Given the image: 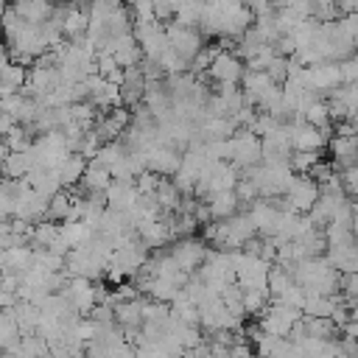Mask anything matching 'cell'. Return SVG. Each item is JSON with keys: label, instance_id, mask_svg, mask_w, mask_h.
<instances>
[{"label": "cell", "instance_id": "obj_29", "mask_svg": "<svg viewBox=\"0 0 358 358\" xmlns=\"http://www.w3.org/2000/svg\"><path fill=\"white\" fill-rule=\"evenodd\" d=\"M59 3H70V0H59Z\"/></svg>", "mask_w": 358, "mask_h": 358}, {"label": "cell", "instance_id": "obj_22", "mask_svg": "<svg viewBox=\"0 0 358 358\" xmlns=\"http://www.w3.org/2000/svg\"><path fill=\"white\" fill-rule=\"evenodd\" d=\"M129 6H131V8H129V17H131L134 22H151V20H157L151 0H134V3H129Z\"/></svg>", "mask_w": 358, "mask_h": 358}, {"label": "cell", "instance_id": "obj_9", "mask_svg": "<svg viewBox=\"0 0 358 358\" xmlns=\"http://www.w3.org/2000/svg\"><path fill=\"white\" fill-rule=\"evenodd\" d=\"M201 201H204V207H207V213H210V221H224V218L235 215V213H238V207H241L232 190H218V193H207V196H204Z\"/></svg>", "mask_w": 358, "mask_h": 358}, {"label": "cell", "instance_id": "obj_16", "mask_svg": "<svg viewBox=\"0 0 358 358\" xmlns=\"http://www.w3.org/2000/svg\"><path fill=\"white\" fill-rule=\"evenodd\" d=\"M28 171H31L28 148H25V151H8V154L0 159V176H6V179H22Z\"/></svg>", "mask_w": 358, "mask_h": 358}, {"label": "cell", "instance_id": "obj_14", "mask_svg": "<svg viewBox=\"0 0 358 358\" xmlns=\"http://www.w3.org/2000/svg\"><path fill=\"white\" fill-rule=\"evenodd\" d=\"M11 8L25 22H45L53 14V3L50 0H11Z\"/></svg>", "mask_w": 358, "mask_h": 358}, {"label": "cell", "instance_id": "obj_24", "mask_svg": "<svg viewBox=\"0 0 358 358\" xmlns=\"http://www.w3.org/2000/svg\"><path fill=\"white\" fill-rule=\"evenodd\" d=\"M285 73H288V59H285V56H274V59L266 64V76H268L274 84H282V81H285Z\"/></svg>", "mask_w": 358, "mask_h": 358}, {"label": "cell", "instance_id": "obj_20", "mask_svg": "<svg viewBox=\"0 0 358 358\" xmlns=\"http://www.w3.org/2000/svg\"><path fill=\"white\" fill-rule=\"evenodd\" d=\"M157 64H159V70L168 73V76H176V73H185V70H187V62H185L179 53H173L171 48L157 59Z\"/></svg>", "mask_w": 358, "mask_h": 358}, {"label": "cell", "instance_id": "obj_3", "mask_svg": "<svg viewBox=\"0 0 358 358\" xmlns=\"http://www.w3.org/2000/svg\"><path fill=\"white\" fill-rule=\"evenodd\" d=\"M165 36H168V48H171L173 53H179L187 64H190V59L199 53V48L204 45V34H201L199 28H187V25L173 22V20L165 25Z\"/></svg>", "mask_w": 358, "mask_h": 358}, {"label": "cell", "instance_id": "obj_18", "mask_svg": "<svg viewBox=\"0 0 358 358\" xmlns=\"http://www.w3.org/2000/svg\"><path fill=\"white\" fill-rule=\"evenodd\" d=\"M302 120L305 123H310V126H316V129H330V109H327V103L322 101V98H316L305 112H302Z\"/></svg>", "mask_w": 358, "mask_h": 358}, {"label": "cell", "instance_id": "obj_15", "mask_svg": "<svg viewBox=\"0 0 358 358\" xmlns=\"http://www.w3.org/2000/svg\"><path fill=\"white\" fill-rule=\"evenodd\" d=\"M78 182H81V187H84L87 193H103V190L109 187V182H112V173H109L106 168H101L98 162L90 159Z\"/></svg>", "mask_w": 358, "mask_h": 358}, {"label": "cell", "instance_id": "obj_13", "mask_svg": "<svg viewBox=\"0 0 358 358\" xmlns=\"http://www.w3.org/2000/svg\"><path fill=\"white\" fill-rule=\"evenodd\" d=\"M84 168H87V159L78 151H70L53 171H56L59 182H62V187H76L78 179H81V173H84Z\"/></svg>", "mask_w": 358, "mask_h": 358}, {"label": "cell", "instance_id": "obj_28", "mask_svg": "<svg viewBox=\"0 0 358 358\" xmlns=\"http://www.w3.org/2000/svg\"><path fill=\"white\" fill-rule=\"evenodd\" d=\"M6 271V249H0V274Z\"/></svg>", "mask_w": 358, "mask_h": 358}, {"label": "cell", "instance_id": "obj_7", "mask_svg": "<svg viewBox=\"0 0 358 358\" xmlns=\"http://www.w3.org/2000/svg\"><path fill=\"white\" fill-rule=\"evenodd\" d=\"M143 90H145V76L140 70V64L123 67V76L117 81V95L123 106H137L143 101Z\"/></svg>", "mask_w": 358, "mask_h": 358}, {"label": "cell", "instance_id": "obj_23", "mask_svg": "<svg viewBox=\"0 0 358 358\" xmlns=\"http://www.w3.org/2000/svg\"><path fill=\"white\" fill-rule=\"evenodd\" d=\"M215 53H218V48H207V45H201V48H199V53L190 59V64H187V67H193V73H201V70H207V67H210V62L215 59Z\"/></svg>", "mask_w": 358, "mask_h": 358}, {"label": "cell", "instance_id": "obj_4", "mask_svg": "<svg viewBox=\"0 0 358 358\" xmlns=\"http://www.w3.org/2000/svg\"><path fill=\"white\" fill-rule=\"evenodd\" d=\"M316 199H319V182H313L308 173H294V182L282 193L285 207L294 213H308Z\"/></svg>", "mask_w": 358, "mask_h": 358}, {"label": "cell", "instance_id": "obj_26", "mask_svg": "<svg viewBox=\"0 0 358 358\" xmlns=\"http://www.w3.org/2000/svg\"><path fill=\"white\" fill-rule=\"evenodd\" d=\"M241 3H243V8H249V11H252V17L274 11V0H241Z\"/></svg>", "mask_w": 358, "mask_h": 358}, {"label": "cell", "instance_id": "obj_8", "mask_svg": "<svg viewBox=\"0 0 358 358\" xmlns=\"http://www.w3.org/2000/svg\"><path fill=\"white\" fill-rule=\"evenodd\" d=\"M101 53H109L120 67H131V64H137V62L143 59L140 45H137V39L131 36V31L123 34V36H117V39H112V42L106 45V50H101Z\"/></svg>", "mask_w": 358, "mask_h": 358}, {"label": "cell", "instance_id": "obj_17", "mask_svg": "<svg viewBox=\"0 0 358 358\" xmlns=\"http://www.w3.org/2000/svg\"><path fill=\"white\" fill-rule=\"evenodd\" d=\"M201 11H204V0H179V6L173 11V22L187 25V28H199Z\"/></svg>", "mask_w": 358, "mask_h": 358}, {"label": "cell", "instance_id": "obj_6", "mask_svg": "<svg viewBox=\"0 0 358 358\" xmlns=\"http://www.w3.org/2000/svg\"><path fill=\"white\" fill-rule=\"evenodd\" d=\"M168 252H171V257L179 263V268H182V271L193 274V271L201 266V260H204V255H207V246H204L199 238L185 235V238H179Z\"/></svg>", "mask_w": 358, "mask_h": 358}, {"label": "cell", "instance_id": "obj_25", "mask_svg": "<svg viewBox=\"0 0 358 358\" xmlns=\"http://www.w3.org/2000/svg\"><path fill=\"white\" fill-rule=\"evenodd\" d=\"M338 76H341V84H355V76H358V62L350 56V59H341L338 62Z\"/></svg>", "mask_w": 358, "mask_h": 358}, {"label": "cell", "instance_id": "obj_27", "mask_svg": "<svg viewBox=\"0 0 358 358\" xmlns=\"http://www.w3.org/2000/svg\"><path fill=\"white\" fill-rule=\"evenodd\" d=\"M333 8H336V14H355L358 0H333Z\"/></svg>", "mask_w": 358, "mask_h": 358}, {"label": "cell", "instance_id": "obj_11", "mask_svg": "<svg viewBox=\"0 0 358 358\" xmlns=\"http://www.w3.org/2000/svg\"><path fill=\"white\" fill-rule=\"evenodd\" d=\"M22 179H25L28 187H34L36 193H42L45 199H50V196H56L62 190V182H59V176H56L53 168H31Z\"/></svg>", "mask_w": 358, "mask_h": 358}, {"label": "cell", "instance_id": "obj_21", "mask_svg": "<svg viewBox=\"0 0 358 358\" xmlns=\"http://www.w3.org/2000/svg\"><path fill=\"white\" fill-rule=\"evenodd\" d=\"M120 6H123V0H90L87 3V20H101Z\"/></svg>", "mask_w": 358, "mask_h": 358}, {"label": "cell", "instance_id": "obj_2", "mask_svg": "<svg viewBox=\"0 0 358 358\" xmlns=\"http://www.w3.org/2000/svg\"><path fill=\"white\" fill-rule=\"evenodd\" d=\"M229 154H227V162H232L238 171H246L252 165L260 162V137L249 129H238L229 140Z\"/></svg>", "mask_w": 358, "mask_h": 358}, {"label": "cell", "instance_id": "obj_19", "mask_svg": "<svg viewBox=\"0 0 358 358\" xmlns=\"http://www.w3.org/2000/svg\"><path fill=\"white\" fill-rule=\"evenodd\" d=\"M0 137L6 140V148H8V151H25V148L31 145V140H34V137H31V129L22 126V123H14V126H11L6 134H0Z\"/></svg>", "mask_w": 358, "mask_h": 358}, {"label": "cell", "instance_id": "obj_10", "mask_svg": "<svg viewBox=\"0 0 358 358\" xmlns=\"http://www.w3.org/2000/svg\"><path fill=\"white\" fill-rule=\"evenodd\" d=\"M324 145H327L330 154H333V162H330V165H333L336 171L355 165V134H336V137L327 140Z\"/></svg>", "mask_w": 358, "mask_h": 358}, {"label": "cell", "instance_id": "obj_12", "mask_svg": "<svg viewBox=\"0 0 358 358\" xmlns=\"http://www.w3.org/2000/svg\"><path fill=\"white\" fill-rule=\"evenodd\" d=\"M112 313H115V322L123 327V330H129V333H134L140 324H143V299H123V302H115L112 305Z\"/></svg>", "mask_w": 358, "mask_h": 358}, {"label": "cell", "instance_id": "obj_1", "mask_svg": "<svg viewBox=\"0 0 358 358\" xmlns=\"http://www.w3.org/2000/svg\"><path fill=\"white\" fill-rule=\"evenodd\" d=\"M252 25V11L243 8L241 0H204V11L199 20V31L204 36L238 39Z\"/></svg>", "mask_w": 358, "mask_h": 358}, {"label": "cell", "instance_id": "obj_5", "mask_svg": "<svg viewBox=\"0 0 358 358\" xmlns=\"http://www.w3.org/2000/svg\"><path fill=\"white\" fill-rule=\"evenodd\" d=\"M243 59H238L229 48H218V53H215V59L210 62V67H207V73H210V78L213 81H221V84H238L241 81V76H243Z\"/></svg>", "mask_w": 358, "mask_h": 358}]
</instances>
